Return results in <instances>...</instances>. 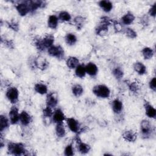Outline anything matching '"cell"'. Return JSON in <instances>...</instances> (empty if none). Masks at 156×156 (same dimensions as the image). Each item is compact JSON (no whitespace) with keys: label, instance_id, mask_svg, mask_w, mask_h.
Here are the masks:
<instances>
[{"label":"cell","instance_id":"cell-1","mask_svg":"<svg viewBox=\"0 0 156 156\" xmlns=\"http://www.w3.org/2000/svg\"><path fill=\"white\" fill-rule=\"evenodd\" d=\"M54 42V37L52 35L48 34L42 40L37 39L35 41V45L40 51H44L46 48H49L52 46Z\"/></svg>","mask_w":156,"mask_h":156},{"label":"cell","instance_id":"cell-2","mask_svg":"<svg viewBox=\"0 0 156 156\" xmlns=\"http://www.w3.org/2000/svg\"><path fill=\"white\" fill-rule=\"evenodd\" d=\"M8 151L10 154L15 155H21L25 154L26 149L22 143L10 142L7 146Z\"/></svg>","mask_w":156,"mask_h":156},{"label":"cell","instance_id":"cell-3","mask_svg":"<svg viewBox=\"0 0 156 156\" xmlns=\"http://www.w3.org/2000/svg\"><path fill=\"white\" fill-rule=\"evenodd\" d=\"M93 92L96 96L101 98H107L110 94L109 88L104 85H98L94 86L93 88Z\"/></svg>","mask_w":156,"mask_h":156},{"label":"cell","instance_id":"cell-4","mask_svg":"<svg viewBox=\"0 0 156 156\" xmlns=\"http://www.w3.org/2000/svg\"><path fill=\"white\" fill-rule=\"evenodd\" d=\"M140 130L142 136L144 138H147L153 133V128L150 122L146 119H144L140 124Z\"/></svg>","mask_w":156,"mask_h":156},{"label":"cell","instance_id":"cell-5","mask_svg":"<svg viewBox=\"0 0 156 156\" xmlns=\"http://www.w3.org/2000/svg\"><path fill=\"white\" fill-rule=\"evenodd\" d=\"M111 23V20L107 16H104L102 18L101 21L99 26L96 29V32L97 35H102L106 34L108 31V26Z\"/></svg>","mask_w":156,"mask_h":156},{"label":"cell","instance_id":"cell-6","mask_svg":"<svg viewBox=\"0 0 156 156\" xmlns=\"http://www.w3.org/2000/svg\"><path fill=\"white\" fill-rule=\"evenodd\" d=\"M49 55L62 59L64 57V51L60 46H52L48 48Z\"/></svg>","mask_w":156,"mask_h":156},{"label":"cell","instance_id":"cell-7","mask_svg":"<svg viewBox=\"0 0 156 156\" xmlns=\"http://www.w3.org/2000/svg\"><path fill=\"white\" fill-rule=\"evenodd\" d=\"M18 95H19L18 91L15 87L9 88L6 92L7 98L12 104L16 103L18 98Z\"/></svg>","mask_w":156,"mask_h":156},{"label":"cell","instance_id":"cell-8","mask_svg":"<svg viewBox=\"0 0 156 156\" xmlns=\"http://www.w3.org/2000/svg\"><path fill=\"white\" fill-rule=\"evenodd\" d=\"M10 121L12 124H16L20 121V114L16 107H12L9 112Z\"/></svg>","mask_w":156,"mask_h":156},{"label":"cell","instance_id":"cell-9","mask_svg":"<svg viewBox=\"0 0 156 156\" xmlns=\"http://www.w3.org/2000/svg\"><path fill=\"white\" fill-rule=\"evenodd\" d=\"M26 2L28 5L29 12H34L40 7H43L44 6V2L41 1H26Z\"/></svg>","mask_w":156,"mask_h":156},{"label":"cell","instance_id":"cell-10","mask_svg":"<svg viewBox=\"0 0 156 156\" xmlns=\"http://www.w3.org/2000/svg\"><path fill=\"white\" fill-rule=\"evenodd\" d=\"M16 9L17 12L21 16H25L28 12H29L28 5L26 2L17 4L16 6Z\"/></svg>","mask_w":156,"mask_h":156},{"label":"cell","instance_id":"cell-11","mask_svg":"<svg viewBox=\"0 0 156 156\" xmlns=\"http://www.w3.org/2000/svg\"><path fill=\"white\" fill-rule=\"evenodd\" d=\"M67 124L69 129L73 132L77 133L79 129V126L78 122L73 118H68L66 120Z\"/></svg>","mask_w":156,"mask_h":156},{"label":"cell","instance_id":"cell-12","mask_svg":"<svg viewBox=\"0 0 156 156\" xmlns=\"http://www.w3.org/2000/svg\"><path fill=\"white\" fill-rule=\"evenodd\" d=\"M52 119L53 121L56 123L63 122V121L65 119V116L60 109H57L53 113Z\"/></svg>","mask_w":156,"mask_h":156},{"label":"cell","instance_id":"cell-13","mask_svg":"<svg viewBox=\"0 0 156 156\" xmlns=\"http://www.w3.org/2000/svg\"><path fill=\"white\" fill-rule=\"evenodd\" d=\"M144 108L146 112V115L152 118H154L156 116V110L154 107L151 105L148 102H145L144 103Z\"/></svg>","mask_w":156,"mask_h":156},{"label":"cell","instance_id":"cell-14","mask_svg":"<svg viewBox=\"0 0 156 156\" xmlns=\"http://www.w3.org/2000/svg\"><path fill=\"white\" fill-rule=\"evenodd\" d=\"M20 121L23 126H27L31 121V116L26 111H23L20 114Z\"/></svg>","mask_w":156,"mask_h":156},{"label":"cell","instance_id":"cell-15","mask_svg":"<svg viewBox=\"0 0 156 156\" xmlns=\"http://www.w3.org/2000/svg\"><path fill=\"white\" fill-rule=\"evenodd\" d=\"M57 102H58L57 98L55 96L53 93H51L47 95V97H46L47 106H49L51 108L55 107L57 104Z\"/></svg>","mask_w":156,"mask_h":156},{"label":"cell","instance_id":"cell-16","mask_svg":"<svg viewBox=\"0 0 156 156\" xmlns=\"http://www.w3.org/2000/svg\"><path fill=\"white\" fill-rule=\"evenodd\" d=\"M123 138L129 142H133L136 139V134L132 130H127L122 134Z\"/></svg>","mask_w":156,"mask_h":156},{"label":"cell","instance_id":"cell-17","mask_svg":"<svg viewBox=\"0 0 156 156\" xmlns=\"http://www.w3.org/2000/svg\"><path fill=\"white\" fill-rule=\"evenodd\" d=\"M86 73L90 76H96L98 73V67L93 63H89L85 66Z\"/></svg>","mask_w":156,"mask_h":156},{"label":"cell","instance_id":"cell-18","mask_svg":"<svg viewBox=\"0 0 156 156\" xmlns=\"http://www.w3.org/2000/svg\"><path fill=\"white\" fill-rule=\"evenodd\" d=\"M99 5L105 12H110L113 8V4L110 1L103 0L99 2Z\"/></svg>","mask_w":156,"mask_h":156},{"label":"cell","instance_id":"cell-19","mask_svg":"<svg viewBox=\"0 0 156 156\" xmlns=\"http://www.w3.org/2000/svg\"><path fill=\"white\" fill-rule=\"evenodd\" d=\"M135 20V16L131 12H127L121 18L123 24L126 25H129L133 23Z\"/></svg>","mask_w":156,"mask_h":156},{"label":"cell","instance_id":"cell-20","mask_svg":"<svg viewBox=\"0 0 156 156\" xmlns=\"http://www.w3.org/2000/svg\"><path fill=\"white\" fill-rule=\"evenodd\" d=\"M113 111L115 113H119L122 109V103L119 99H115L112 104Z\"/></svg>","mask_w":156,"mask_h":156},{"label":"cell","instance_id":"cell-21","mask_svg":"<svg viewBox=\"0 0 156 156\" xmlns=\"http://www.w3.org/2000/svg\"><path fill=\"white\" fill-rule=\"evenodd\" d=\"M79 61L78 58L75 57H69L66 60V65L70 69L76 68L79 65Z\"/></svg>","mask_w":156,"mask_h":156},{"label":"cell","instance_id":"cell-22","mask_svg":"<svg viewBox=\"0 0 156 156\" xmlns=\"http://www.w3.org/2000/svg\"><path fill=\"white\" fill-rule=\"evenodd\" d=\"M133 68L135 71L140 75H143L146 72V66L141 62H136L134 64Z\"/></svg>","mask_w":156,"mask_h":156},{"label":"cell","instance_id":"cell-23","mask_svg":"<svg viewBox=\"0 0 156 156\" xmlns=\"http://www.w3.org/2000/svg\"><path fill=\"white\" fill-rule=\"evenodd\" d=\"M58 18L55 15L49 16L48 20V25L51 29H55L58 25Z\"/></svg>","mask_w":156,"mask_h":156},{"label":"cell","instance_id":"cell-24","mask_svg":"<svg viewBox=\"0 0 156 156\" xmlns=\"http://www.w3.org/2000/svg\"><path fill=\"white\" fill-rule=\"evenodd\" d=\"M55 132L57 136L60 138H62L65 135V129L63 124V122L57 123Z\"/></svg>","mask_w":156,"mask_h":156},{"label":"cell","instance_id":"cell-25","mask_svg":"<svg viewBox=\"0 0 156 156\" xmlns=\"http://www.w3.org/2000/svg\"><path fill=\"white\" fill-rule=\"evenodd\" d=\"M34 89H35V91L37 93L40 94H46L48 91L47 87L44 84L40 83H38L35 84Z\"/></svg>","mask_w":156,"mask_h":156},{"label":"cell","instance_id":"cell-26","mask_svg":"<svg viewBox=\"0 0 156 156\" xmlns=\"http://www.w3.org/2000/svg\"><path fill=\"white\" fill-rule=\"evenodd\" d=\"M78 143H79L78 149H79V151L81 154H87L90 150V146L88 144H87L86 143H82L80 141H79Z\"/></svg>","mask_w":156,"mask_h":156},{"label":"cell","instance_id":"cell-27","mask_svg":"<svg viewBox=\"0 0 156 156\" xmlns=\"http://www.w3.org/2000/svg\"><path fill=\"white\" fill-rule=\"evenodd\" d=\"M9 126V121L7 117L1 115L0 116V131L2 132Z\"/></svg>","mask_w":156,"mask_h":156},{"label":"cell","instance_id":"cell-28","mask_svg":"<svg viewBox=\"0 0 156 156\" xmlns=\"http://www.w3.org/2000/svg\"><path fill=\"white\" fill-rule=\"evenodd\" d=\"M76 74L77 77L80 78H82L85 76L86 74V70H85V67L83 66L82 65H79L76 68Z\"/></svg>","mask_w":156,"mask_h":156},{"label":"cell","instance_id":"cell-29","mask_svg":"<svg viewBox=\"0 0 156 156\" xmlns=\"http://www.w3.org/2000/svg\"><path fill=\"white\" fill-rule=\"evenodd\" d=\"M85 21V18L81 16H77L74 19V22L77 29H80L83 27Z\"/></svg>","mask_w":156,"mask_h":156},{"label":"cell","instance_id":"cell-30","mask_svg":"<svg viewBox=\"0 0 156 156\" xmlns=\"http://www.w3.org/2000/svg\"><path fill=\"white\" fill-rule=\"evenodd\" d=\"M65 41L68 45H73L77 41V38L73 34H68L65 37Z\"/></svg>","mask_w":156,"mask_h":156},{"label":"cell","instance_id":"cell-31","mask_svg":"<svg viewBox=\"0 0 156 156\" xmlns=\"http://www.w3.org/2000/svg\"><path fill=\"white\" fill-rule=\"evenodd\" d=\"M142 54H143L144 58L145 59L148 60L152 57V56L154 55V52L151 48L146 47L142 50Z\"/></svg>","mask_w":156,"mask_h":156},{"label":"cell","instance_id":"cell-32","mask_svg":"<svg viewBox=\"0 0 156 156\" xmlns=\"http://www.w3.org/2000/svg\"><path fill=\"white\" fill-rule=\"evenodd\" d=\"M83 90L82 87L79 84H76L74 85L72 88V92L73 94L76 97H79L81 96L82 94L83 93Z\"/></svg>","mask_w":156,"mask_h":156},{"label":"cell","instance_id":"cell-33","mask_svg":"<svg viewBox=\"0 0 156 156\" xmlns=\"http://www.w3.org/2000/svg\"><path fill=\"white\" fill-rule=\"evenodd\" d=\"M58 19L62 21H69L71 20V15L68 12L62 11L58 15Z\"/></svg>","mask_w":156,"mask_h":156},{"label":"cell","instance_id":"cell-34","mask_svg":"<svg viewBox=\"0 0 156 156\" xmlns=\"http://www.w3.org/2000/svg\"><path fill=\"white\" fill-rule=\"evenodd\" d=\"M113 74L117 79H120L123 77L124 73L120 68H116L113 71Z\"/></svg>","mask_w":156,"mask_h":156},{"label":"cell","instance_id":"cell-35","mask_svg":"<svg viewBox=\"0 0 156 156\" xmlns=\"http://www.w3.org/2000/svg\"><path fill=\"white\" fill-rule=\"evenodd\" d=\"M126 34L128 37L130 38H135L137 36L135 31L131 28H127L126 29Z\"/></svg>","mask_w":156,"mask_h":156},{"label":"cell","instance_id":"cell-36","mask_svg":"<svg viewBox=\"0 0 156 156\" xmlns=\"http://www.w3.org/2000/svg\"><path fill=\"white\" fill-rule=\"evenodd\" d=\"M65 155L67 156H71L74 155V150L71 144L68 145L65 149Z\"/></svg>","mask_w":156,"mask_h":156},{"label":"cell","instance_id":"cell-37","mask_svg":"<svg viewBox=\"0 0 156 156\" xmlns=\"http://www.w3.org/2000/svg\"><path fill=\"white\" fill-rule=\"evenodd\" d=\"M43 116L44 117H47V118H49L51 116H52V111L51 110V107L47 106L44 109H43Z\"/></svg>","mask_w":156,"mask_h":156},{"label":"cell","instance_id":"cell-38","mask_svg":"<svg viewBox=\"0 0 156 156\" xmlns=\"http://www.w3.org/2000/svg\"><path fill=\"white\" fill-rule=\"evenodd\" d=\"M1 42L4 44V45L10 49H13L14 48V43L12 40H3L1 38Z\"/></svg>","mask_w":156,"mask_h":156},{"label":"cell","instance_id":"cell-39","mask_svg":"<svg viewBox=\"0 0 156 156\" xmlns=\"http://www.w3.org/2000/svg\"><path fill=\"white\" fill-rule=\"evenodd\" d=\"M7 26H9V27L12 29V30H13L15 31L18 30L19 26H18V24L17 23H16L15 21H10V22H7Z\"/></svg>","mask_w":156,"mask_h":156},{"label":"cell","instance_id":"cell-40","mask_svg":"<svg viewBox=\"0 0 156 156\" xmlns=\"http://www.w3.org/2000/svg\"><path fill=\"white\" fill-rule=\"evenodd\" d=\"M130 90L133 93H136L139 89L138 85L136 82H132L129 85Z\"/></svg>","mask_w":156,"mask_h":156},{"label":"cell","instance_id":"cell-41","mask_svg":"<svg viewBox=\"0 0 156 156\" xmlns=\"http://www.w3.org/2000/svg\"><path fill=\"white\" fill-rule=\"evenodd\" d=\"M149 87L153 91H155L156 90V79L155 77H153L149 82Z\"/></svg>","mask_w":156,"mask_h":156},{"label":"cell","instance_id":"cell-42","mask_svg":"<svg viewBox=\"0 0 156 156\" xmlns=\"http://www.w3.org/2000/svg\"><path fill=\"white\" fill-rule=\"evenodd\" d=\"M113 26H114V28H115V30L116 32H119L121 30V24L116 21H114L113 22Z\"/></svg>","mask_w":156,"mask_h":156},{"label":"cell","instance_id":"cell-43","mask_svg":"<svg viewBox=\"0 0 156 156\" xmlns=\"http://www.w3.org/2000/svg\"><path fill=\"white\" fill-rule=\"evenodd\" d=\"M149 13L151 16L155 17V3L152 5V6L150 8L149 10Z\"/></svg>","mask_w":156,"mask_h":156},{"label":"cell","instance_id":"cell-44","mask_svg":"<svg viewBox=\"0 0 156 156\" xmlns=\"http://www.w3.org/2000/svg\"><path fill=\"white\" fill-rule=\"evenodd\" d=\"M148 21L149 19L147 18V16H143L141 18V21L143 24V25H147L148 24Z\"/></svg>","mask_w":156,"mask_h":156}]
</instances>
